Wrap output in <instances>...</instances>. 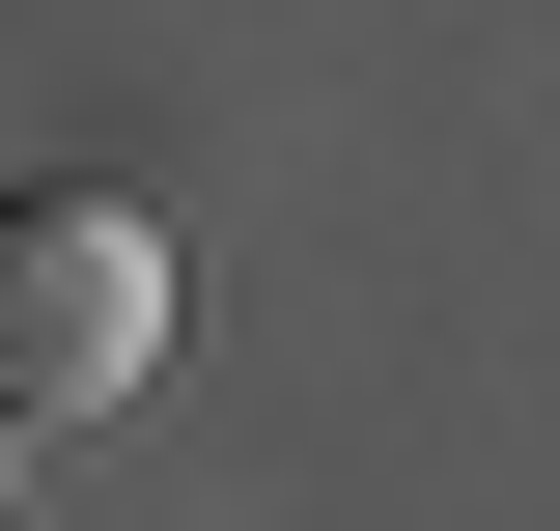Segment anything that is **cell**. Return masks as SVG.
Returning a JSON list of instances; mask_svg holds the SVG:
<instances>
[{
  "mask_svg": "<svg viewBox=\"0 0 560 531\" xmlns=\"http://www.w3.org/2000/svg\"><path fill=\"white\" fill-rule=\"evenodd\" d=\"M0 504H28V448H0Z\"/></svg>",
  "mask_w": 560,
  "mask_h": 531,
  "instance_id": "cell-2",
  "label": "cell"
},
{
  "mask_svg": "<svg viewBox=\"0 0 560 531\" xmlns=\"http://www.w3.org/2000/svg\"><path fill=\"white\" fill-rule=\"evenodd\" d=\"M140 364H168V224L140 197H0V448H84V420H140Z\"/></svg>",
  "mask_w": 560,
  "mask_h": 531,
  "instance_id": "cell-1",
  "label": "cell"
}]
</instances>
